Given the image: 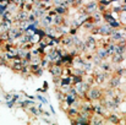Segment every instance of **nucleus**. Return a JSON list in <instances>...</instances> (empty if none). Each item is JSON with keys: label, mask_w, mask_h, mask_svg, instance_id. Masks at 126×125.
<instances>
[{"label": "nucleus", "mask_w": 126, "mask_h": 125, "mask_svg": "<svg viewBox=\"0 0 126 125\" xmlns=\"http://www.w3.org/2000/svg\"><path fill=\"white\" fill-rule=\"evenodd\" d=\"M43 115H44V117H47V118H49V117H50V113H49V112H44V110H43Z\"/></svg>", "instance_id": "4c0bfd02"}, {"label": "nucleus", "mask_w": 126, "mask_h": 125, "mask_svg": "<svg viewBox=\"0 0 126 125\" xmlns=\"http://www.w3.org/2000/svg\"><path fill=\"white\" fill-rule=\"evenodd\" d=\"M110 59H111V64H121L126 59V56L125 54H115V53H113L110 55Z\"/></svg>", "instance_id": "1a4fd4ad"}, {"label": "nucleus", "mask_w": 126, "mask_h": 125, "mask_svg": "<svg viewBox=\"0 0 126 125\" xmlns=\"http://www.w3.org/2000/svg\"><path fill=\"white\" fill-rule=\"evenodd\" d=\"M48 87H49V85L47 81H44L43 82V88H38L37 89V92H43V93H47L48 92Z\"/></svg>", "instance_id": "b1692460"}, {"label": "nucleus", "mask_w": 126, "mask_h": 125, "mask_svg": "<svg viewBox=\"0 0 126 125\" xmlns=\"http://www.w3.org/2000/svg\"><path fill=\"white\" fill-rule=\"evenodd\" d=\"M28 22H34V20H36V16L32 14V12H30V15H28Z\"/></svg>", "instance_id": "473e14b6"}, {"label": "nucleus", "mask_w": 126, "mask_h": 125, "mask_svg": "<svg viewBox=\"0 0 126 125\" xmlns=\"http://www.w3.org/2000/svg\"><path fill=\"white\" fill-rule=\"evenodd\" d=\"M82 26H83V28L86 31H88V32H91L92 31V28L94 27V26H97L93 21H84L83 23H82Z\"/></svg>", "instance_id": "f3484780"}, {"label": "nucleus", "mask_w": 126, "mask_h": 125, "mask_svg": "<svg viewBox=\"0 0 126 125\" xmlns=\"http://www.w3.org/2000/svg\"><path fill=\"white\" fill-rule=\"evenodd\" d=\"M49 108H50V112H51V114H55V109L53 108V106H51V104H49Z\"/></svg>", "instance_id": "e433bc0d"}, {"label": "nucleus", "mask_w": 126, "mask_h": 125, "mask_svg": "<svg viewBox=\"0 0 126 125\" xmlns=\"http://www.w3.org/2000/svg\"><path fill=\"white\" fill-rule=\"evenodd\" d=\"M48 71H49L53 76H61V75H63V66H61V65L53 64L51 66L48 68Z\"/></svg>", "instance_id": "423d86ee"}, {"label": "nucleus", "mask_w": 126, "mask_h": 125, "mask_svg": "<svg viewBox=\"0 0 126 125\" xmlns=\"http://www.w3.org/2000/svg\"><path fill=\"white\" fill-rule=\"evenodd\" d=\"M91 61L93 63V65H99L103 60H102V59H100L97 54H93V56H92V60H91Z\"/></svg>", "instance_id": "5701e85b"}, {"label": "nucleus", "mask_w": 126, "mask_h": 125, "mask_svg": "<svg viewBox=\"0 0 126 125\" xmlns=\"http://www.w3.org/2000/svg\"><path fill=\"white\" fill-rule=\"evenodd\" d=\"M42 120L44 122V123H47V124H51V122H50L48 118H42Z\"/></svg>", "instance_id": "c9c22d12"}, {"label": "nucleus", "mask_w": 126, "mask_h": 125, "mask_svg": "<svg viewBox=\"0 0 126 125\" xmlns=\"http://www.w3.org/2000/svg\"><path fill=\"white\" fill-rule=\"evenodd\" d=\"M105 122L111 123V124H120V117L116 113H109L105 117Z\"/></svg>", "instance_id": "6e6552de"}, {"label": "nucleus", "mask_w": 126, "mask_h": 125, "mask_svg": "<svg viewBox=\"0 0 126 125\" xmlns=\"http://www.w3.org/2000/svg\"><path fill=\"white\" fill-rule=\"evenodd\" d=\"M119 21L123 26H126V12L125 11H121L119 14Z\"/></svg>", "instance_id": "4be33fe9"}, {"label": "nucleus", "mask_w": 126, "mask_h": 125, "mask_svg": "<svg viewBox=\"0 0 126 125\" xmlns=\"http://www.w3.org/2000/svg\"><path fill=\"white\" fill-rule=\"evenodd\" d=\"M65 22V17L64 15H59L56 14L55 16H53V26H61Z\"/></svg>", "instance_id": "f8f14e48"}, {"label": "nucleus", "mask_w": 126, "mask_h": 125, "mask_svg": "<svg viewBox=\"0 0 126 125\" xmlns=\"http://www.w3.org/2000/svg\"><path fill=\"white\" fill-rule=\"evenodd\" d=\"M93 68H94V65H93V63H92V61L84 60V63H83V70L86 71V72H92Z\"/></svg>", "instance_id": "dca6fc26"}, {"label": "nucleus", "mask_w": 126, "mask_h": 125, "mask_svg": "<svg viewBox=\"0 0 126 125\" xmlns=\"http://www.w3.org/2000/svg\"><path fill=\"white\" fill-rule=\"evenodd\" d=\"M36 98H37L39 102H42L43 104H47V103H48V99H47L45 97H43L42 94H37V96H36Z\"/></svg>", "instance_id": "cd10ccee"}, {"label": "nucleus", "mask_w": 126, "mask_h": 125, "mask_svg": "<svg viewBox=\"0 0 126 125\" xmlns=\"http://www.w3.org/2000/svg\"><path fill=\"white\" fill-rule=\"evenodd\" d=\"M125 77H126V76H125Z\"/></svg>", "instance_id": "58836bf2"}, {"label": "nucleus", "mask_w": 126, "mask_h": 125, "mask_svg": "<svg viewBox=\"0 0 126 125\" xmlns=\"http://www.w3.org/2000/svg\"><path fill=\"white\" fill-rule=\"evenodd\" d=\"M43 72H44V69H43L42 66H41V68H39L38 70H36V71H34V72H33L32 75H34V76L39 77V76H42V75H43Z\"/></svg>", "instance_id": "bb28decb"}, {"label": "nucleus", "mask_w": 126, "mask_h": 125, "mask_svg": "<svg viewBox=\"0 0 126 125\" xmlns=\"http://www.w3.org/2000/svg\"><path fill=\"white\" fill-rule=\"evenodd\" d=\"M4 97H5V99H6V101H9V99H11V98H12V94H11V93H5V94H4Z\"/></svg>", "instance_id": "f704fd0d"}, {"label": "nucleus", "mask_w": 126, "mask_h": 125, "mask_svg": "<svg viewBox=\"0 0 126 125\" xmlns=\"http://www.w3.org/2000/svg\"><path fill=\"white\" fill-rule=\"evenodd\" d=\"M60 86H72V77L71 76H61Z\"/></svg>", "instance_id": "4468645a"}, {"label": "nucleus", "mask_w": 126, "mask_h": 125, "mask_svg": "<svg viewBox=\"0 0 126 125\" xmlns=\"http://www.w3.org/2000/svg\"><path fill=\"white\" fill-rule=\"evenodd\" d=\"M83 9H84V11H86L87 15L95 12L97 9H98V1H95V0H89V2H88L87 5H84Z\"/></svg>", "instance_id": "20e7f679"}, {"label": "nucleus", "mask_w": 126, "mask_h": 125, "mask_svg": "<svg viewBox=\"0 0 126 125\" xmlns=\"http://www.w3.org/2000/svg\"><path fill=\"white\" fill-rule=\"evenodd\" d=\"M108 25H109L111 28H114V30H120V28H121V26H123V25L120 23V21H119V20H114V21L109 22Z\"/></svg>", "instance_id": "6ab92c4d"}, {"label": "nucleus", "mask_w": 126, "mask_h": 125, "mask_svg": "<svg viewBox=\"0 0 126 125\" xmlns=\"http://www.w3.org/2000/svg\"><path fill=\"white\" fill-rule=\"evenodd\" d=\"M53 7L56 11V14H59V15H66L69 12V10L66 7H64L63 5H56V6H53Z\"/></svg>", "instance_id": "2eb2a0df"}, {"label": "nucleus", "mask_w": 126, "mask_h": 125, "mask_svg": "<svg viewBox=\"0 0 126 125\" xmlns=\"http://www.w3.org/2000/svg\"><path fill=\"white\" fill-rule=\"evenodd\" d=\"M120 86H121V77L113 74V76L109 79V87L116 89V88H120Z\"/></svg>", "instance_id": "39448f33"}, {"label": "nucleus", "mask_w": 126, "mask_h": 125, "mask_svg": "<svg viewBox=\"0 0 126 125\" xmlns=\"http://www.w3.org/2000/svg\"><path fill=\"white\" fill-rule=\"evenodd\" d=\"M95 54L102 59V60H107L108 58H110V54L108 53L107 48H102V47H98L97 50H95Z\"/></svg>", "instance_id": "0eeeda50"}, {"label": "nucleus", "mask_w": 126, "mask_h": 125, "mask_svg": "<svg viewBox=\"0 0 126 125\" xmlns=\"http://www.w3.org/2000/svg\"><path fill=\"white\" fill-rule=\"evenodd\" d=\"M125 52H126V44L115 43V49H114L115 54H125Z\"/></svg>", "instance_id": "ddd939ff"}, {"label": "nucleus", "mask_w": 126, "mask_h": 125, "mask_svg": "<svg viewBox=\"0 0 126 125\" xmlns=\"http://www.w3.org/2000/svg\"><path fill=\"white\" fill-rule=\"evenodd\" d=\"M98 66L100 68L102 71H107V72H111V74H113V64H111V63H108V61L103 60Z\"/></svg>", "instance_id": "9b49d317"}, {"label": "nucleus", "mask_w": 126, "mask_h": 125, "mask_svg": "<svg viewBox=\"0 0 126 125\" xmlns=\"http://www.w3.org/2000/svg\"><path fill=\"white\" fill-rule=\"evenodd\" d=\"M86 48H87V53H94L98 48V44H97V39L93 37V36H87L86 37Z\"/></svg>", "instance_id": "f03ea898"}, {"label": "nucleus", "mask_w": 126, "mask_h": 125, "mask_svg": "<svg viewBox=\"0 0 126 125\" xmlns=\"http://www.w3.org/2000/svg\"><path fill=\"white\" fill-rule=\"evenodd\" d=\"M31 106H36V102L33 101V99H26V101H22V104H21V108H23V109H26V108H28V107H31Z\"/></svg>", "instance_id": "a211bd4d"}, {"label": "nucleus", "mask_w": 126, "mask_h": 125, "mask_svg": "<svg viewBox=\"0 0 126 125\" xmlns=\"http://www.w3.org/2000/svg\"><path fill=\"white\" fill-rule=\"evenodd\" d=\"M20 97H21V94H20V93H14V94H12V98H11V99H14L15 102H17V101L20 99Z\"/></svg>", "instance_id": "72a5a7b5"}, {"label": "nucleus", "mask_w": 126, "mask_h": 125, "mask_svg": "<svg viewBox=\"0 0 126 125\" xmlns=\"http://www.w3.org/2000/svg\"><path fill=\"white\" fill-rule=\"evenodd\" d=\"M7 10V6H5V5H2V4H0V17H1V15L5 12Z\"/></svg>", "instance_id": "2f4dec72"}, {"label": "nucleus", "mask_w": 126, "mask_h": 125, "mask_svg": "<svg viewBox=\"0 0 126 125\" xmlns=\"http://www.w3.org/2000/svg\"><path fill=\"white\" fill-rule=\"evenodd\" d=\"M77 30H79V28L70 27V30H69V35H71V36H75V35H77Z\"/></svg>", "instance_id": "7c9ffc66"}, {"label": "nucleus", "mask_w": 126, "mask_h": 125, "mask_svg": "<svg viewBox=\"0 0 126 125\" xmlns=\"http://www.w3.org/2000/svg\"><path fill=\"white\" fill-rule=\"evenodd\" d=\"M5 104H6V107H7V108H14V107H15V104H16V102H15L14 99H9V101H6V103H5Z\"/></svg>", "instance_id": "c85d7f7f"}, {"label": "nucleus", "mask_w": 126, "mask_h": 125, "mask_svg": "<svg viewBox=\"0 0 126 125\" xmlns=\"http://www.w3.org/2000/svg\"><path fill=\"white\" fill-rule=\"evenodd\" d=\"M61 81V76H53V82L55 83V86H60Z\"/></svg>", "instance_id": "c756f323"}, {"label": "nucleus", "mask_w": 126, "mask_h": 125, "mask_svg": "<svg viewBox=\"0 0 126 125\" xmlns=\"http://www.w3.org/2000/svg\"><path fill=\"white\" fill-rule=\"evenodd\" d=\"M104 96V91L99 87H95V86H91V88L87 91V98L86 99H89L92 102L94 101H100Z\"/></svg>", "instance_id": "f257e3e1"}, {"label": "nucleus", "mask_w": 126, "mask_h": 125, "mask_svg": "<svg viewBox=\"0 0 126 125\" xmlns=\"http://www.w3.org/2000/svg\"><path fill=\"white\" fill-rule=\"evenodd\" d=\"M98 1V4L99 5H103V6H107V7H109L110 6V0H97Z\"/></svg>", "instance_id": "a878e982"}, {"label": "nucleus", "mask_w": 126, "mask_h": 125, "mask_svg": "<svg viewBox=\"0 0 126 125\" xmlns=\"http://www.w3.org/2000/svg\"><path fill=\"white\" fill-rule=\"evenodd\" d=\"M79 113H80V109H79V108H75V107H72V106H70V107L67 108V110H66V114H67V117H69L70 120H71V119H75V118L79 115Z\"/></svg>", "instance_id": "9d476101"}, {"label": "nucleus", "mask_w": 126, "mask_h": 125, "mask_svg": "<svg viewBox=\"0 0 126 125\" xmlns=\"http://www.w3.org/2000/svg\"><path fill=\"white\" fill-rule=\"evenodd\" d=\"M98 30H99V35L100 36H103V37H109L115 30L114 28H111L107 22L105 23H103V25H100L99 27H98Z\"/></svg>", "instance_id": "7ed1b4c3"}, {"label": "nucleus", "mask_w": 126, "mask_h": 125, "mask_svg": "<svg viewBox=\"0 0 126 125\" xmlns=\"http://www.w3.org/2000/svg\"><path fill=\"white\" fill-rule=\"evenodd\" d=\"M49 63H50L49 59L44 55V56L42 58V60H41V66H42L44 70H48V68H49Z\"/></svg>", "instance_id": "aec40b11"}, {"label": "nucleus", "mask_w": 126, "mask_h": 125, "mask_svg": "<svg viewBox=\"0 0 126 125\" xmlns=\"http://www.w3.org/2000/svg\"><path fill=\"white\" fill-rule=\"evenodd\" d=\"M33 7H34V6H33V2H26V4H25V7H23V9H25L26 11H28V12H32Z\"/></svg>", "instance_id": "393cba45"}, {"label": "nucleus", "mask_w": 126, "mask_h": 125, "mask_svg": "<svg viewBox=\"0 0 126 125\" xmlns=\"http://www.w3.org/2000/svg\"><path fill=\"white\" fill-rule=\"evenodd\" d=\"M65 98H66V93H64V92H61V91H56V99H58L59 102H64Z\"/></svg>", "instance_id": "412c9836"}]
</instances>
